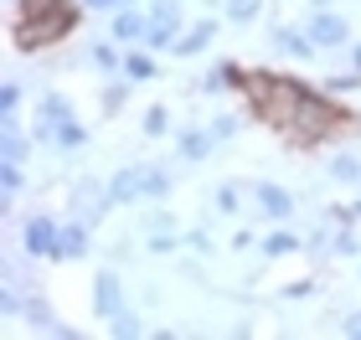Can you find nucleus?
<instances>
[{"label": "nucleus", "mask_w": 361, "mask_h": 340, "mask_svg": "<svg viewBox=\"0 0 361 340\" xmlns=\"http://www.w3.org/2000/svg\"><path fill=\"white\" fill-rule=\"evenodd\" d=\"M331 181H341V186H361V160L356 155H331Z\"/></svg>", "instance_id": "nucleus-22"}, {"label": "nucleus", "mask_w": 361, "mask_h": 340, "mask_svg": "<svg viewBox=\"0 0 361 340\" xmlns=\"http://www.w3.org/2000/svg\"><path fill=\"white\" fill-rule=\"evenodd\" d=\"M320 88L331 93V99H336V93H356V88H361V73H331Z\"/></svg>", "instance_id": "nucleus-31"}, {"label": "nucleus", "mask_w": 361, "mask_h": 340, "mask_svg": "<svg viewBox=\"0 0 361 340\" xmlns=\"http://www.w3.org/2000/svg\"><path fill=\"white\" fill-rule=\"evenodd\" d=\"M238 129H243L238 113H217V119H212V134L217 139H238Z\"/></svg>", "instance_id": "nucleus-34"}, {"label": "nucleus", "mask_w": 361, "mask_h": 340, "mask_svg": "<svg viewBox=\"0 0 361 340\" xmlns=\"http://www.w3.org/2000/svg\"><path fill=\"white\" fill-rule=\"evenodd\" d=\"M212 37H217V15H202V21H191L186 31H180V42H176L171 57H196V52H207Z\"/></svg>", "instance_id": "nucleus-14"}, {"label": "nucleus", "mask_w": 361, "mask_h": 340, "mask_svg": "<svg viewBox=\"0 0 361 340\" xmlns=\"http://www.w3.org/2000/svg\"><path fill=\"white\" fill-rule=\"evenodd\" d=\"M78 21H83V6H62V11H47V15H31V21H16V46L21 52H47L62 37H73Z\"/></svg>", "instance_id": "nucleus-3"}, {"label": "nucleus", "mask_w": 361, "mask_h": 340, "mask_svg": "<svg viewBox=\"0 0 361 340\" xmlns=\"http://www.w3.org/2000/svg\"><path fill=\"white\" fill-rule=\"evenodd\" d=\"M88 144V129L78 124V119H57V129H52V150H62V155H73V150H83Z\"/></svg>", "instance_id": "nucleus-18"}, {"label": "nucleus", "mask_w": 361, "mask_h": 340, "mask_svg": "<svg viewBox=\"0 0 361 340\" xmlns=\"http://www.w3.org/2000/svg\"><path fill=\"white\" fill-rule=\"evenodd\" d=\"M180 242H186V237H176V227H166V232H150V242H145V253H160V258H171V253L180 248Z\"/></svg>", "instance_id": "nucleus-29"}, {"label": "nucleus", "mask_w": 361, "mask_h": 340, "mask_svg": "<svg viewBox=\"0 0 361 340\" xmlns=\"http://www.w3.org/2000/svg\"><path fill=\"white\" fill-rule=\"evenodd\" d=\"M176 42H180V26H171V21H150V31H145L140 46H150V52H176Z\"/></svg>", "instance_id": "nucleus-20"}, {"label": "nucleus", "mask_w": 361, "mask_h": 340, "mask_svg": "<svg viewBox=\"0 0 361 340\" xmlns=\"http://www.w3.org/2000/svg\"><path fill=\"white\" fill-rule=\"evenodd\" d=\"M253 191V201H258V212H264L269 222H289L294 217V196L279 181H258V186H248Z\"/></svg>", "instance_id": "nucleus-9"}, {"label": "nucleus", "mask_w": 361, "mask_h": 340, "mask_svg": "<svg viewBox=\"0 0 361 340\" xmlns=\"http://www.w3.org/2000/svg\"><path fill=\"white\" fill-rule=\"evenodd\" d=\"M0 186H6V201H16L21 186H26V170L16 165V160H0Z\"/></svg>", "instance_id": "nucleus-27"}, {"label": "nucleus", "mask_w": 361, "mask_h": 340, "mask_svg": "<svg viewBox=\"0 0 361 340\" xmlns=\"http://www.w3.org/2000/svg\"><path fill=\"white\" fill-rule=\"evenodd\" d=\"M315 294V279H294V284H284V299H310Z\"/></svg>", "instance_id": "nucleus-37"}, {"label": "nucleus", "mask_w": 361, "mask_h": 340, "mask_svg": "<svg viewBox=\"0 0 361 340\" xmlns=\"http://www.w3.org/2000/svg\"><path fill=\"white\" fill-rule=\"evenodd\" d=\"M217 144H222V139L212 134V124H207V129L191 124V129H180V134H176V155H180V165H202Z\"/></svg>", "instance_id": "nucleus-8"}, {"label": "nucleus", "mask_w": 361, "mask_h": 340, "mask_svg": "<svg viewBox=\"0 0 361 340\" xmlns=\"http://www.w3.org/2000/svg\"><path fill=\"white\" fill-rule=\"evenodd\" d=\"M155 73H160V62H155L150 46H145V52H124V77L129 83H150Z\"/></svg>", "instance_id": "nucleus-19"}, {"label": "nucleus", "mask_w": 361, "mask_h": 340, "mask_svg": "<svg viewBox=\"0 0 361 340\" xmlns=\"http://www.w3.org/2000/svg\"><path fill=\"white\" fill-rule=\"evenodd\" d=\"M212 206H217L222 217H238V206H243V186H238V181H222L217 191H212Z\"/></svg>", "instance_id": "nucleus-23"}, {"label": "nucleus", "mask_w": 361, "mask_h": 340, "mask_svg": "<svg viewBox=\"0 0 361 340\" xmlns=\"http://www.w3.org/2000/svg\"><path fill=\"white\" fill-rule=\"evenodd\" d=\"M114 310H124V284H119V273H114V268H104L93 279V315L109 320Z\"/></svg>", "instance_id": "nucleus-11"}, {"label": "nucleus", "mask_w": 361, "mask_h": 340, "mask_svg": "<svg viewBox=\"0 0 361 340\" xmlns=\"http://www.w3.org/2000/svg\"><path fill=\"white\" fill-rule=\"evenodd\" d=\"M248 88V73L238 68V62H217L202 83H196V93H243Z\"/></svg>", "instance_id": "nucleus-13"}, {"label": "nucleus", "mask_w": 361, "mask_h": 340, "mask_svg": "<svg viewBox=\"0 0 361 340\" xmlns=\"http://www.w3.org/2000/svg\"><path fill=\"white\" fill-rule=\"evenodd\" d=\"M109 212H114L109 181H78V186H73V217H83L88 227H98Z\"/></svg>", "instance_id": "nucleus-5"}, {"label": "nucleus", "mask_w": 361, "mask_h": 340, "mask_svg": "<svg viewBox=\"0 0 361 340\" xmlns=\"http://www.w3.org/2000/svg\"><path fill=\"white\" fill-rule=\"evenodd\" d=\"M109 196L114 206H140V201H160L171 196V175L160 165H145V160H129L109 175Z\"/></svg>", "instance_id": "nucleus-2"}, {"label": "nucleus", "mask_w": 361, "mask_h": 340, "mask_svg": "<svg viewBox=\"0 0 361 340\" xmlns=\"http://www.w3.org/2000/svg\"><path fill=\"white\" fill-rule=\"evenodd\" d=\"M258 253H264V258H289V253H305V237L294 232L289 222H274V232H269V237H258Z\"/></svg>", "instance_id": "nucleus-15"}, {"label": "nucleus", "mask_w": 361, "mask_h": 340, "mask_svg": "<svg viewBox=\"0 0 361 340\" xmlns=\"http://www.w3.org/2000/svg\"><path fill=\"white\" fill-rule=\"evenodd\" d=\"M305 31H310V42H315L320 52H336V46L351 42V21H346V15H336L331 6H325V11H310Z\"/></svg>", "instance_id": "nucleus-4"}, {"label": "nucleus", "mask_w": 361, "mask_h": 340, "mask_svg": "<svg viewBox=\"0 0 361 340\" xmlns=\"http://www.w3.org/2000/svg\"><path fill=\"white\" fill-rule=\"evenodd\" d=\"M26 88L16 83V77H6V88H0V119H16V108H21Z\"/></svg>", "instance_id": "nucleus-28"}, {"label": "nucleus", "mask_w": 361, "mask_h": 340, "mask_svg": "<svg viewBox=\"0 0 361 340\" xmlns=\"http://www.w3.org/2000/svg\"><path fill=\"white\" fill-rule=\"evenodd\" d=\"M351 62H356V73H361V42H356V46H351Z\"/></svg>", "instance_id": "nucleus-41"}, {"label": "nucleus", "mask_w": 361, "mask_h": 340, "mask_svg": "<svg viewBox=\"0 0 361 340\" xmlns=\"http://www.w3.org/2000/svg\"><path fill=\"white\" fill-rule=\"evenodd\" d=\"M222 15H227V21H238V26H248V21H258V15H264V0H227Z\"/></svg>", "instance_id": "nucleus-24"}, {"label": "nucleus", "mask_w": 361, "mask_h": 340, "mask_svg": "<svg viewBox=\"0 0 361 340\" xmlns=\"http://www.w3.org/2000/svg\"><path fill=\"white\" fill-rule=\"evenodd\" d=\"M248 103L258 119H269L284 139L294 144H320L346 129L351 113L331 103V93L325 88H310L300 77H279V73H248Z\"/></svg>", "instance_id": "nucleus-1"}, {"label": "nucleus", "mask_w": 361, "mask_h": 340, "mask_svg": "<svg viewBox=\"0 0 361 340\" xmlns=\"http://www.w3.org/2000/svg\"><path fill=\"white\" fill-rule=\"evenodd\" d=\"M150 21H171V26H180V0H150Z\"/></svg>", "instance_id": "nucleus-32"}, {"label": "nucleus", "mask_w": 361, "mask_h": 340, "mask_svg": "<svg viewBox=\"0 0 361 340\" xmlns=\"http://www.w3.org/2000/svg\"><path fill=\"white\" fill-rule=\"evenodd\" d=\"M88 248H93V227H88L83 217H73V222L57 232L52 258H57V263H78V258H88Z\"/></svg>", "instance_id": "nucleus-7"}, {"label": "nucleus", "mask_w": 361, "mask_h": 340, "mask_svg": "<svg viewBox=\"0 0 361 340\" xmlns=\"http://www.w3.org/2000/svg\"><path fill=\"white\" fill-rule=\"evenodd\" d=\"M140 227H145V237H150V232H166V227H176V217H171V212H145Z\"/></svg>", "instance_id": "nucleus-35"}, {"label": "nucleus", "mask_w": 361, "mask_h": 340, "mask_svg": "<svg viewBox=\"0 0 361 340\" xmlns=\"http://www.w3.org/2000/svg\"><path fill=\"white\" fill-rule=\"evenodd\" d=\"M57 232H62V227H57L52 217H47V212L26 217V222H21V253H26V258H52Z\"/></svg>", "instance_id": "nucleus-6"}, {"label": "nucleus", "mask_w": 361, "mask_h": 340, "mask_svg": "<svg viewBox=\"0 0 361 340\" xmlns=\"http://www.w3.org/2000/svg\"><path fill=\"white\" fill-rule=\"evenodd\" d=\"M31 134H21V124L16 119H0V160H16V165H21V160L31 155Z\"/></svg>", "instance_id": "nucleus-16"}, {"label": "nucleus", "mask_w": 361, "mask_h": 340, "mask_svg": "<svg viewBox=\"0 0 361 340\" xmlns=\"http://www.w3.org/2000/svg\"><path fill=\"white\" fill-rule=\"evenodd\" d=\"M248 248H258V237L248 232V227H238L233 232V253H248Z\"/></svg>", "instance_id": "nucleus-39"}, {"label": "nucleus", "mask_w": 361, "mask_h": 340, "mask_svg": "<svg viewBox=\"0 0 361 340\" xmlns=\"http://www.w3.org/2000/svg\"><path fill=\"white\" fill-rule=\"evenodd\" d=\"M109 330H114V335H124V340H135V335H145V325H140V315L129 310V304H124V310H114V315H109Z\"/></svg>", "instance_id": "nucleus-25"}, {"label": "nucleus", "mask_w": 361, "mask_h": 340, "mask_svg": "<svg viewBox=\"0 0 361 340\" xmlns=\"http://www.w3.org/2000/svg\"><path fill=\"white\" fill-rule=\"evenodd\" d=\"M88 62H93L98 73L119 77V73H124V46L114 42V37H104V42H93V46H88Z\"/></svg>", "instance_id": "nucleus-17"}, {"label": "nucleus", "mask_w": 361, "mask_h": 340, "mask_svg": "<svg viewBox=\"0 0 361 340\" xmlns=\"http://www.w3.org/2000/svg\"><path fill=\"white\" fill-rule=\"evenodd\" d=\"M140 134H145V139H166V134H171V108H166V103L145 108V119H140Z\"/></svg>", "instance_id": "nucleus-21"}, {"label": "nucleus", "mask_w": 361, "mask_h": 340, "mask_svg": "<svg viewBox=\"0 0 361 340\" xmlns=\"http://www.w3.org/2000/svg\"><path fill=\"white\" fill-rule=\"evenodd\" d=\"M310 6H315V11H325V6H331V0H310Z\"/></svg>", "instance_id": "nucleus-42"}, {"label": "nucleus", "mask_w": 361, "mask_h": 340, "mask_svg": "<svg viewBox=\"0 0 361 340\" xmlns=\"http://www.w3.org/2000/svg\"><path fill=\"white\" fill-rule=\"evenodd\" d=\"M186 248H191V253H202V258H207L212 248H217V242H212V237H207V227H196V232H186Z\"/></svg>", "instance_id": "nucleus-36"}, {"label": "nucleus", "mask_w": 361, "mask_h": 340, "mask_svg": "<svg viewBox=\"0 0 361 340\" xmlns=\"http://www.w3.org/2000/svg\"><path fill=\"white\" fill-rule=\"evenodd\" d=\"M269 42H274V52H279V57H294V62H310V57L320 52V46L310 42V31H305V26H274V37H269Z\"/></svg>", "instance_id": "nucleus-10"}, {"label": "nucleus", "mask_w": 361, "mask_h": 340, "mask_svg": "<svg viewBox=\"0 0 361 340\" xmlns=\"http://www.w3.org/2000/svg\"><path fill=\"white\" fill-rule=\"evenodd\" d=\"M78 6H83V11H124V6H135V0H78Z\"/></svg>", "instance_id": "nucleus-38"}, {"label": "nucleus", "mask_w": 361, "mask_h": 340, "mask_svg": "<svg viewBox=\"0 0 361 340\" xmlns=\"http://www.w3.org/2000/svg\"><path fill=\"white\" fill-rule=\"evenodd\" d=\"M129 103V83H104V113H119Z\"/></svg>", "instance_id": "nucleus-33"}, {"label": "nucleus", "mask_w": 361, "mask_h": 340, "mask_svg": "<svg viewBox=\"0 0 361 340\" xmlns=\"http://www.w3.org/2000/svg\"><path fill=\"white\" fill-rule=\"evenodd\" d=\"M341 335H351V340H361V310H356V315H346V320H341Z\"/></svg>", "instance_id": "nucleus-40"}, {"label": "nucleus", "mask_w": 361, "mask_h": 340, "mask_svg": "<svg viewBox=\"0 0 361 340\" xmlns=\"http://www.w3.org/2000/svg\"><path fill=\"white\" fill-rule=\"evenodd\" d=\"M331 258H361V237L351 232V222H341V232L331 237Z\"/></svg>", "instance_id": "nucleus-26"}, {"label": "nucleus", "mask_w": 361, "mask_h": 340, "mask_svg": "<svg viewBox=\"0 0 361 340\" xmlns=\"http://www.w3.org/2000/svg\"><path fill=\"white\" fill-rule=\"evenodd\" d=\"M202 6H207V11H212V6H227V0H202Z\"/></svg>", "instance_id": "nucleus-43"}, {"label": "nucleus", "mask_w": 361, "mask_h": 340, "mask_svg": "<svg viewBox=\"0 0 361 340\" xmlns=\"http://www.w3.org/2000/svg\"><path fill=\"white\" fill-rule=\"evenodd\" d=\"M145 31H150V15H140L135 6L114 11V21H109V37L119 42V46H135V42H145Z\"/></svg>", "instance_id": "nucleus-12"}, {"label": "nucleus", "mask_w": 361, "mask_h": 340, "mask_svg": "<svg viewBox=\"0 0 361 340\" xmlns=\"http://www.w3.org/2000/svg\"><path fill=\"white\" fill-rule=\"evenodd\" d=\"M16 6H21V15H16V21H31V15H47V11L73 6V0H16Z\"/></svg>", "instance_id": "nucleus-30"}]
</instances>
